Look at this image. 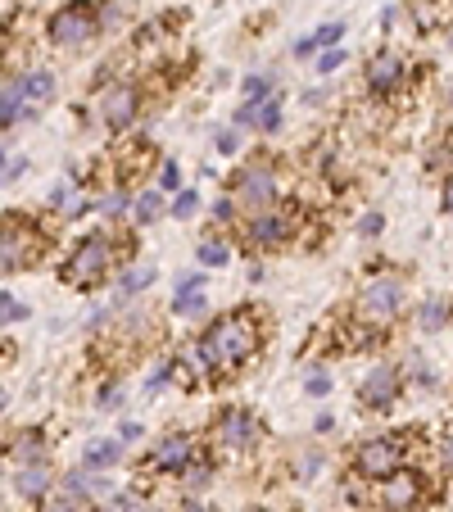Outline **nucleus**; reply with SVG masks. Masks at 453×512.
Masks as SVG:
<instances>
[{
  "mask_svg": "<svg viewBox=\"0 0 453 512\" xmlns=\"http://www.w3.org/2000/svg\"><path fill=\"white\" fill-rule=\"evenodd\" d=\"M0 318H5V327H14V322H23V318H28V309H23V304L14 300L10 290L0 295Z\"/></svg>",
  "mask_w": 453,
  "mask_h": 512,
  "instance_id": "nucleus-38",
  "label": "nucleus"
},
{
  "mask_svg": "<svg viewBox=\"0 0 453 512\" xmlns=\"http://www.w3.org/2000/svg\"><path fill=\"white\" fill-rule=\"evenodd\" d=\"M232 195H236V204H245L250 213L272 209V204H281V168L263 155L245 159L232 173Z\"/></svg>",
  "mask_w": 453,
  "mask_h": 512,
  "instance_id": "nucleus-6",
  "label": "nucleus"
},
{
  "mask_svg": "<svg viewBox=\"0 0 453 512\" xmlns=\"http://www.w3.org/2000/svg\"><path fill=\"white\" fill-rule=\"evenodd\" d=\"M363 82H367L372 96L390 100V96H399V91L413 82V64H408L399 50H376V55L367 59V68H363Z\"/></svg>",
  "mask_w": 453,
  "mask_h": 512,
  "instance_id": "nucleus-13",
  "label": "nucleus"
},
{
  "mask_svg": "<svg viewBox=\"0 0 453 512\" xmlns=\"http://www.w3.org/2000/svg\"><path fill=\"white\" fill-rule=\"evenodd\" d=\"M173 313H177V318H204V313H209V300H204V277H200V272H191V277L177 281V290H173Z\"/></svg>",
  "mask_w": 453,
  "mask_h": 512,
  "instance_id": "nucleus-20",
  "label": "nucleus"
},
{
  "mask_svg": "<svg viewBox=\"0 0 453 512\" xmlns=\"http://www.w3.org/2000/svg\"><path fill=\"white\" fill-rule=\"evenodd\" d=\"M322 467H327V458H322V449H304V454L290 458V476L295 481H318Z\"/></svg>",
  "mask_w": 453,
  "mask_h": 512,
  "instance_id": "nucleus-28",
  "label": "nucleus"
},
{
  "mask_svg": "<svg viewBox=\"0 0 453 512\" xmlns=\"http://www.w3.org/2000/svg\"><path fill=\"white\" fill-rule=\"evenodd\" d=\"M10 463H46V435L41 431H19V440L10 445Z\"/></svg>",
  "mask_w": 453,
  "mask_h": 512,
  "instance_id": "nucleus-23",
  "label": "nucleus"
},
{
  "mask_svg": "<svg viewBox=\"0 0 453 512\" xmlns=\"http://www.w3.org/2000/svg\"><path fill=\"white\" fill-rule=\"evenodd\" d=\"M145 286H155V268H150V263H127L123 277H118V304L136 300Z\"/></svg>",
  "mask_w": 453,
  "mask_h": 512,
  "instance_id": "nucleus-22",
  "label": "nucleus"
},
{
  "mask_svg": "<svg viewBox=\"0 0 453 512\" xmlns=\"http://www.w3.org/2000/svg\"><path fill=\"white\" fill-rule=\"evenodd\" d=\"M41 250H46V236L32 232L28 213H5V227H0V268H5V277H14L19 268H32Z\"/></svg>",
  "mask_w": 453,
  "mask_h": 512,
  "instance_id": "nucleus-10",
  "label": "nucleus"
},
{
  "mask_svg": "<svg viewBox=\"0 0 453 512\" xmlns=\"http://www.w3.org/2000/svg\"><path fill=\"white\" fill-rule=\"evenodd\" d=\"M123 440H91L87 449H82V467H91V472H109V467L123 458Z\"/></svg>",
  "mask_w": 453,
  "mask_h": 512,
  "instance_id": "nucleus-21",
  "label": "nucleus"
},
{
  "mask_svg": "<svg viewBox=\"0 0 453 512\" xmlns=\"http://www.w3.org/2000/svg\"><path fill=\"white\" fill-rule=\"evenodd\" d=\"M195 259H200V268H222V263L232 259V245H222V241H200V245H195Z\"/></svg>",
  "mask_w": 453,
  "mask_h": 512,
  "instance_id": "nucleus-33",
  "label": "nucleus"
},
{
  "mask_svg": "<svg viewBox=\"0 0 453 512\" xmlns=\"http://www.w3.org/2000/svg\"><path fill=\"white\" fill-rule=\"evenodd\" d=\"M164 195L168 191H141L136 195V204H132V223L136 227H150V223H159V213H164Z\"/></svg>",
  "mask_w": 453,
  "mask_h": 512,
  "instance_id": "nucleus-26",
  "label": "nucleus"
},
{
  "mask_svg": "<svg viewBox=\"0 0 453 512\" xmlns=\"http://www.w3.org/2000/svg\"><path fill=\"white\" fill-rule=\"evenodd\" d=\"M431 490H426V472L417 467H404V472L386 476V481H372L367 485V503L376 512H422Z\"/></svg>",
  "mask_w": 453,
  "mask_h": 512,
  "instance_id": "nucleus-7",
  "label": "nucleus"
},
{
  "mask_svg": "<svg viewBox=\"0 0 453 512\" xmlns=\"http://www.w3.org/2000/svg\"><path fill=\"white\" fill-rule=\"evenodd\" d=\"M177 512H218V508H213V503H204L200 494H191V499H186V503H182V508H177Z\"/></svg>",
  "mask_w": 453,
  "mask_h": 512,
  "instance_id": "nucleus-50",
  "label": "nucleus"
},
{
  "mask_svg": "<svg viewBox=\"0 0 453 512\" xmlns=\"http://www.w3.org/2000/svg\"><path fill=\"white\" fill-rule=\"evenodd\" d=\"M141 87L136 82H109L105 91H100V123L109 127V132H127V127L141 118Z\"/></svg>",
  "mask_w": 453,
  "mask_h": 512,
  "instance_id": "nucleus-15",
  "label": "nucleus"
},
{
  "mask_svg": "<svg viewBox=\"0 0 453 512\" xmlns=\"http://www.w3.org/2000/svg\"><path fill=\"white\" fill-rule=\"evenodd\" d=\"M100 32H105V23H100V0H68L46 23L50 46H59V50H78V46H87V41H96Z\"/></svg>",
  "mask_w": 453,
  "mask_h": 512,
  "instance_id": "nucleus-5",
  "label": "nucleus"
},
{
  "mask_svg": "<svg viewBox=\"0 0 453 512\" xmlns=\"http://www.w3.org/2000/svg\"><path fill=\"white\" fill-rule=\"evenodd\" d=\"M141 512H164V508H159V503H150V499H145V503H141Z\"/></svg>",
  "mask_w": 453,
  "mask_h": 512,
  "instance_id": "nucleus-52",
  "label": "nucleus"
},
{
  "mask_svg": "<svg viewBox=\"0 0 453 512\" xmlns=\"http://www.w3.org/2000/svg\"><path fill=\"white\" fill-rule=\"evenodd\" d=\"M232 213H236V195H222V200L213 204V218H218V223H232Z\"/></svg>",
  "mask_w": 453,
  "mask_h": 512,
  "instance_id": "nucleus-47",
  "label": "nucleus"
},
{
  "mask_svg": "<svg viewBox=\"0 0 453 512\" xmlns=\"http://www.w3.org/2000/svg\"><path fill=\"white\" fill-rule=\"evenodd\" d=\"M141 435H145V426H141V422H123V426H118V440H123V445H136Z\"/></svg>",
  "mask_w": 453,
  "mask_h": 512,
  "instance_id": "nucleus-49",
  "label": "nucleus"
},
{
  "mask_svg": "<svg viewBox=\"0 0 453 512\" xmlns=\"http://www.w3.org/2000/svg\"><path fill=\"white\" fill-rule=\"evenodd\" d=\"M195 209H200V191H177L173 195V209H168V213H173L177 223H186Z\"/></svg>",
  "mask_w": 453,
  "mask_h": 512,
  "instance_id": "nucleus-35",
  "label": "nucleus"
},
{
  "mask_svg": "<svg viewBox=\"0 0 453 512\" xmlns=\"http://www.w3.org/2000/svg\"><path fill=\"white\" fill-rule=\"evenodd\" d=\"M304 390H309L313 399H322V395H327V390H331V377H327V372H309V381H304Z\"/></svg>",
  "mask_w": 453,
  "mask_h": 512,
  "instance_id": "nucleus-45",
  "label": "nucleus"
},
{
  "mask_svg": "<svg viewBox=\"0 0 453 512\" xmlns=\"http://www.w3.org/2000/svg\"><path fill=\"white\" fill-rule=\"evenodd\" d=\"M50 481H55V472H50V463H19L10 476L14 494H19L23 503H41L50 494Z\"/></svg>",
  "mask_w": 453,
  "mask_h": 512,
  "instance_id": "nucleus-17",
  "label": "nucleus"
},
{
  "mask_svg": "<svg viewBox=\"0 0 453 512\" xmlns=\"http://www.w3.org/2000/svg\"><path fill=\"white\" fill-rule=\"evenodd\" d=\"M440 204H444V213L453 218V173L444 177V191H440Z\"/></svg>",
  "mask_w": 453,
  "mask_h": 512,
  "instance_id": "nucleus-51",
  "label": "nucleus"
},
{
  "mask_svg": "<svg viewBox=\"0 0 453 512\" xmlns=\"http://www.w3.org/2000/svg\"><path fill=\"white\" fill-rule=\"evenodd\" d=\"M141 503H145L141 490H114V494L105 499V508H109V512H141Z\"/></svg>",
  "mask_w": 453,
  "mask_h": 512,
  "instance_id": "nucleus-34",
  "label": "nucleus"
},
{
  "mask_svg": "<svg viewBox=\"0 0 453 512\" xmlns=\"http://www.w3.org/2000/svg\"><path fill=\"white\" fill-rule=\"evenodd\" d=\"M23 91H28L32 105H50V100H55V73H46V68H28V73H23Z\"/></svg>",
  "mask_w": 453,
  "mask_h": 512,
  "instance_id": "nucleus-25",
  "label": "nucleus"
},
{
  "mask_svg": "<svg viewBox=\"0 0 453 512\" xmlns=\"http://www.w3.org/2000/svg\"><path fill=\"white\" fill-rule=\"evenodd\" d=\"M449 318H453V309H444L440 300H426L422 309H417V318H413V322H417V327H422V331H440Z\"/></svg>",
  "mask_w": 453,
  "mask_h": 512,
  "instance_id": "nucleus-32",
  "label": "nucleus"
},
{
  "mask_svg": "<svg viewBox=\"0 0 453 512\" xmlns=\"http://www.w3.org/2000/svg\"><path fill=\"white\" fill-rule=\"evenodd\" d=\"M263 422L254 413H245V408H222L218 417H213L209 426V440L222 449V454H232V458H245L254 454V449L263 445Z\"/></svg>",
  "mask_w": 453,
  "mask_h": 512,
  "instance_id": "nucleus-9",
  "label": "nucleus"
},
{
  "mask_svg": "<svg viewBox=\"0 0 453 512\" xmlns=\"http://www.w3.org/2000/svg\"><path fill=\"white\" fill-rule=\"evenodd\" d=\"M313 55H322V46H318V37H304V41H295V59H313Z\"/></svg>",
  "mask_w": 453,
  "mask_h": 512,
  "instance_id": "nucleus-48",
  "label": "nucleus"
},
{
  "mask_svg": "<svg viewBox=\"0 0 453 512\" xmlns=\"http://www.w3.org/2000/svg\"><path fill=\"white\" fill-rule=\"evenodd\" d=\"M132 204H136L132 186H114V191H109L105 200H96V213H105L109 223H123L127 213H132Z\"/></svg>",
  "mask_w": 453,
  "mask_h": 512,
  "instance_id": "nucleus-24",
  "label": "nucleus"
},
{
  "mask_svg": "<svg viewBox=\"0 0 453 512\" xmlns=\"http://www.w3.org/2000/svg\"><path fill=\"white\" fill-rule=\"evenodd\" d=\"M313 37H318V46H322V50H331V46H340V37H345V23H322V28L313 32Z\"/></svg>",
  "mask_w": 453,
  "mask_h": 512,
  "instance_id": "nucleus-42",
  "label": "nucleus"
},
{
  "mask_svg": "<svg viewBox=\"0 0 453 512\" xmlns=\"http://www.w3.org/2000/svg\"><path fill=\"white\" fill-rule=\"evenodd\" d=\"M241 96H245V100H268V96H277V73H250V78L241 82Z\"/></svg>",
  "mask_w": 453,
  "mask_h": 512,
  "instance_id": "nucleus-30",
  "label": "nucleus"
},
{
  "mask_svg": "<svg viewBox=\"0 0 453 512\" xmlns=\"http://www.w3.org/2000/svg\"><path fill=\"white\" fill-rule=\"evenodd\" d=\"M408 19H413L417 32H449L453 0H408Z\"/></svg>",
  "mask_w": 453,
  "mask_h": 512,
  "instance_id": "nucleus-19",
  "label": "nucleus"
},
{
  "mask_svg": "<svg viewBox=\"0 0 453 512\" xmlns=\"http://www.w3.org/2000/svg\"><path fill=\"white\" fill-rule=\"evenodd\" d=\"M449 109H453V91H449Z\"/></svg>",
  "mask_w": 453,
  "mask_h": 512,
  "instance_id": "nucleus-54",
  "label": "nucleus"
},
{
  "mask_svg": "<svg viewBox=\"0 0 453 512\" xmlns=\"http://www.w3.org/2000/svg\"><path fill=\"white\" fill-rule=\"evenodd\" d=\"M204 345L213 349L218 358V372H241L245 363H254L263 349V322H259V309H236V313H222L204 327Z\"/></svg>",
  "mask_w": 453,
  "mask_h": 512,
  "instance_id": "nucleus-1",
  "label": "nucleus"
},
{
  "mask_svg": "<svg viewBox=\"0 0 453 512\" xmlns=\"http://www.w3.org/2000/svg\"><path fill=\"white\" fill-rule=\"evenodd\" d=\"M404 277L399 272H372L363 281V290L354 295V309H349V327L358 336H381L386 327H395L399 313H404Z\"/></svg>",
  "mask_w": 453,
  "mask_h": 512,
  "instance_id": "nucleus-2",
  "label": "nucleus"
},
{
  "mask_svg": "<svg viewBox=\"0 0 453 512\" xmlns=\"http://www.w3.org/2000/svg\"><path fill=\"white\" fill-rule=\"evenodd\" d=\"M150 164H155V150H150V141H127V145H118V150H114V168H118L114 186H132V177H141Z\"/></svg>",
  "mask_w": 453,
  "mask_h": 512,
  "instance_id": "nucleus-18",
  "label": "nucleus"
},
{
  "mask_svg": "<svg viewBox=\"0 0 453 512\" xmlns=\"http://www.w3.org/2000/svg\"><path fill=\"white\" fill-rule=\"evenodd\" d=\"M159 191H168V195L182 191V168H177V159H164V168H159Z\"/></svg>",
  "mask_w": 453,
  "mask_h": 512,
  "instance_id": "nucleus-37",
  "label": "nucleus"
},
{
  "mask_svg": "<svg viewBox=\"0 0 453 512\" xmlns=\"http://www.w3.org/2000/svg\"><path fill=\"white\" fill-rule=\"evenodd\" d=\"M123 259L132 263V241L123 245L118 236H109V232H91V236H82V241L73 245V254H68L64 268H59V281L73 286V290H96Z\"/></svg>",
  "mask_w": 453,
  "mask_h": 512,
  "instance_id": "nucleus-3",
  "label": "nucleus"
},
{
  "mask_svg": "<svg viewBox=\"0 0 453 512\" xmlns=\"http://www.w3.org/2000/svg\"><path fill=\"white\" fill-rule=\"evenodd\" d=\"M218 377H222V372H218V358H213V349L204 345V336L200 340H186V345L173 354V381H177V386L209 390Z\"/></svg>",
  "mask_w": 453,
  "mask_h": 512,
  "instance_id": "nucleus-12",
  "label": "nucleus"
},
{
  "mask_svg": "<svg viewBox=\"0 0 453 512\" xmlns=\"http://www.w3.org/2000/svg\"><path fill=\"white\" fill-rule=\"evenodd\" d=\"M28 118H37V105L23 91V73H5V82H0V127L10 132L14 123H28Z\"/></svg>",
  "mask_w": 453,
  "mask_h": 512,
  "instance_id": "nucleus-16",
  "label": "nucleus"
},
{
  "mask_svg": "<svg viewBox=\"0 0 453 512\" xmlns=\"http://www.w3.org/2000/svg\"><path fill=\"white\" fill-rule=\"evenodd\" d=\"M404 381H408L404 368H395V363H376V368L358 381V404H363L367 413H390V408L399 404V395H404Z\"/></svg>",
  "mask_w": 453,
  "mask_h": 512,
  "instance_id": "nucleus-14",
  "label": "nucleus"
},
{
  "mask_svg": "<svg viewBox=\"0 0 453 512\" xmlns=\"http://www.w3.org/2000/svg\"><path fill=\"white\" fill-rule=\"evenodd\" d=\"M299 209H290V204H272V209H259V213H250L245 218V227H241V236H245V245L250 250H281V245H290L295 241V232H299Z\"/></svg>",
  "mask_w": 453,
  "mask_h": 512,
  "instance_id": "nucleus-8",
  "label": "nucleus"
},
{
  "mask_svg": "<svg viewBox=\"0 0 453 512\" xmlns=\"http://www.w3.org/2000/svg\"><path fill=\"white\" fill-rule=\"evenodd\" d=\"M413 431H390V435H367L363 445L354 449V476L363 485L372 481H386V476L404 472L408 458H413V440H408Z\"/></svg>",
  "mask_w": 453,
  "mask_h": 512,
  "instance_id": "nucleus-4",
  "label": "nucleus"
},
{
  "mask_svg": "<svg viewBox=\"0 0 453 512\" xmlns=\"http://www.w3.org/2000/svg\"><path fill=\"white\" fill-rule=\"evenodd\" d=\"M381 232H386V218H381V213H363V218H358V236H363V241H376Z\"/></svg>",
  "mask_w": 453,
  "mask_h": 512,
  "instance_id": "nucleus-39",
  "label": "nucleus"
},
{
  "mask_svg": "<svg viewBox=\"0 0 453 512\" xmlns=\"http://www.w3.org/2000/svg\"><path fill=\"white\" fill-rule=\"evenodd\" d=\"M254 512H272V508H254Z\"/></svg>",
  "mask_w": 453,
  "mask_h": 512,
  "instance_id": "nucleus-53",
  "label": "nucleus"
},
{
  "mask_svg": "<svg viewBox=\"0 0 453 512\" xmlns=\"http://www.w3.org/2000/svg\"><path fill=\"white\" fill-rule=\"evenodd\" d=\"M404 377L413 381V386H422V390H431V386H435V372L426 368L422 358H413V363H408V372H404Z\"/></svg>",
  "mask_w": 453,
  "mask_h": 512,
  "instance_id": "nucleus-41",
  "label": "nucleus"
},
{
  "mask_svg": "<svg viewBox=\"0 0 453 512\" xmlns=\"http://www.w3.org/2000/svg\"><path fill=\"white\" fill-rule=\"evenodd\" d=\"M254 114H259V132L272 136L281 127V96H268V100H254Z\"/></svg>",
  "mask_w": 453,
  "mask_h": 512,
  "instance_id": "nucleus-31",
  "label": "nucleus"
},
{
  "mask_svg": "<svg viewBox=\"0 0 453 512\" xmlns=\"http://www.w3.org/2000/svg\"><path fill=\"white\" fill-rule=\"evenodd\" d=\"M37 512H91V499L59 490V494H46V499L37 503Z\"/></svg>",
  "mask_w": 453,
  "mask_h": 512,
  "instance_id": "nucleus-29",
  "label": "nucleus"
},
{
  "mask_svg": "<svg viewBox=\"0 0 453 512\" xmlns=\"http://www.w3.org/2000/svg\"><path fill=\"white\" fill-rule=\"evenodd\" d=\"M96 408H100V413H114V408H123V386H118V381H109V386L100 390Z\"/></svg>",
  "mask_w": 453,
  "mask_h": 512,
  "instance_id": "nucleus-40",
  "label": "nucleus"
},
{
  "mask_svg": "<svg viewBox=\"0 0 453 512\" xmlns=\"http://www.w3.org/2000/svg\"><path fill=\"white\" fill-rule=\"evenodd\" d=\"M195 458H200V440H195L191 431H168V435H159L155 445H150L141 472L145 476H182Z\"/></svg>",
  "mask_w": 453,
  "mask_h": 512,
  "instance_id": "nucleus-11",
  "label": "nucleus"
},
{
  "mask_svg": "<svg viewBox=\"0 0 453 512\" xmlns=\"http://www.w3.org/2000/svg\"><path fill=\"white\" fill-rule=\"evenodd\" d=\"M177 481H182V490H186V494H204V490L213 485V458H204V454H200L182 476H177Z\"/></svg>",
  "mask_w": 453,
  "mask_h": 512,
  "instance_id": "nucleus-27",
  "label": "nucleus"
},
{
  "mask_svg": "<svg viewBox=\"0 0 453 512\" xmlns=\"http://www.w3.org/2000/svg\"><path fill=\"white\" fill-rule=\"evenodd\" d=\"M241 127H222L218 136H213V150H218V155H236V150H241Z\"/></svg>",
  "mask_w": 453,
  "mask_h": 512,
  "instance_id": "nucleus-36",
  "label": "nucleus"
},
{
  "mask_svg": "<svg viewBox=\"0 0 453 512\" xmlns=\"http://www.w3.org/2000/svg\"><path fill=\"white\" fill-rule=\"evenodd\" d=\"M23 173H28V159H14L10 150H5V186H14Z\"/></svg>",
  "mask_w": 453,
  "mask_h": 512,
  "instance_id": "nucleus-44",
  "label": "nucleus"
},
{
  "mask_svg": "<svg viewBox=\"0 0 453 512\" xmlns=\"http://www.w3.org/2000/svg\"><path fill=\"white\" fill-rule=\"evenodd\" d=\"M118 19H123V5H118V0H100V23H105V28H114Z\"/></svg>",
  "mask_w": 453,
  "mask_h": 512,
  "instance_id": "nucleus-46",
  "label": "nucleus"
},
{
  "mask_svg": "<svg viewBox=\"0 0 453 512\" xmlns=\"http://www.w3.org/2000/svg\"><path fill=\"white\" fill-rule=\"evenodd\" d=\"M340 64H345V50H340V46H331V50H322V55H318V73H322V78H327V73H336Z\"/></svg>",
  "mask_w": 453,
  "mask_h": 512,
  "instance_id": "nucleus-43",
  "label": "nucleus"
}]
</instances>
